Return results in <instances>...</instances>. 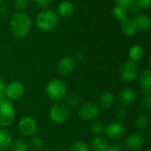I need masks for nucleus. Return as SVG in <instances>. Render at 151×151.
Masks as SVG:
<instances>
[{"label":"nucleus","instance_id":"obj_1","mask_svg":"<svg viewBox=\"0 0 151 151\" xmlns=\"http://www.w3.org/2000/svg\"><path fill=\"white\" fill-rule=\"evenodd\" d=\"M32 21L30 17L22 12H15L10 19L9 29L12 35L17 38L26 37L31 31Z\"/></svg>","mask_w":151,"mask_h":151},{"label":"nucleus","instance_id":"obj_2","mask_svg":"<svg viewBox=\"0 0 151 151\" xmlns=\"http://www.w3.org/2000/svg\"><path fill=\"white\" fill-rule=\"evenodd\" d=\"M58 24V15L52 9H43L35 17V25L41 31L50 32Z\"/></svg>","mask_w":151,"mask_h":151},{"label":"nucleus","instance_id":"obj_3","mask_svg":"<svg viewBox=\"0 0 151 151\" xmlns=\"http://www.w3.org/2000/svg\"><path fill=\"white\" fill-rule=\"evenodd\" d=\"M67 88L65 83L59 79L51 80L46 87V94L48 97L55 102H58L66 97Z\"/></svg>","mask_w":151,"mask_h":151},{"label":"nucleus","instance_id":"obj_4","mask_svg":"<svg viewBox=\"0 0 151 151\" xmlns=\"http://www.w3.org/2000/svg\"><path fill=\"white\" fill-rule=\"evenodd\" d=\"M15 118V110L10 100L0 99V127L10 126Z\"/></svg>","mask_w":151,"mask_h":151},{"label":"nucleus","instance_id":"obj_5","mask_svg":"<svg viewBox=\"0 0 151 151\" xmlns=\"http://www.w3.org/2000/svg\"><path fill=\"white\" fill-rule=\"evenodd\" d=\"M69 109L66 104H56L50 110V119L56 124H61L67 120L69 117Z\"/></svg>","mask_w":151,"mask_h":151},{"label":"nucleus","instance_id":"obj_6","mask_svg":"<svg viewBox=\"0 0 151 151\" xmlns=\"http://www.w3.org/2000/svg\"><path fill=\"white\" fill-rule=\"evenodd\" d=\"M119 74L120 78L127 82H130L135 80L138 74V66L136 63L131 60L126 61L124 64H122L119 69Z\"/></svg>","mask_w":151,"mask_h":151},{"label":"nucleus","instance_id":"obj_7","mask_svg":"<svg viewBox=\"0 0 151 151\" xmlns=\"http://www.w3.org/2000/svg\"><path fill=\"white\" fill-rule=\"evenodd\" d=\"M100 113V107L94 102H88L81 105L79 110V116L83 120H93Z\"/></svg>","mask_w":151,"mask_h":151},{"label":"nucleus","instance_id":"obj_8","mask_svg":"<svg viewBox=\"0 0 151 151\" xmlns=\"http://www.w3.org/2000/svg\"><path fill=\"white\" fill-rule=\"evenodd\" d=\"M24 92V85L18 81H14L10 84L6 85L4 89V96L8 100H18L22 97Z\"/></svg>","mask_w":151,"mask_h":151},{"label":"nucleus","instance_id":"obj_9","mask_svg":"<svg viewBox=\"0 0 151 151\" xmlns=\"http://www.w3.org/2000/svg\"><path fill=\"white\" fill-rule=\"evenodd\" d=\"M19 132L25 136H33L38 129L36 121L31 117H24L19 122Z\"/></svg>","mask_w":151,"mask_h":151},{"label":"nucleus","instance_id":"obj_10","mask_svg":"<svg viewBox=\"0 0 151 151\" xmlns=\"http://www.w3.org/2000/svg\"><path fill=\"white\" fill-rule=\"evenodd\" d=\"M104 132H105L107 137H109L110 139H111V140H119V139L122 138L125 135L126 127L120 123L112 122V123L109 124L104 128Z\"/></svg>","mask_w":151,"mask_h":151},{"label":"nucleus","instance_id":"obj_11","mask_svg":"<svg viewBox=\"0 0 151 151\" xmlns=\"http://www.w3.org/2000/svg\"><path fill=\"white\" fill-rule=\"evenodd\" d=\"M75 68V61L70 57H63L57 64V70L61 75L71 74Z\"/></svg>","mask_w":151,"mask_h":151},{"label":"nucleus","instance_id":"obj_12","mask_svg":"<svg viewBox=\"0 0 151 151\" xmlns=\"http://www.w3.org/2000/svg\"><path fill=\"white\" fill-rule=\"evenodd\" d=\"M145 142V139L143 135L141 134H133L130 136H128L125 142V145L127 149L132 151L140 150Z\"/></svg>","mask_w":151,"mask_h":151},{"label":"nucleus","instance_id":"obj_13","mask_svg":"<svg viewBox=\"0 0 151 151\" xmlns=\"http://www.w3.org/2000/svg\"><path fill=\"white\" fill-rule=\"evenodd\" d=\"M120 29L125 35L129 37L134 36L136 33L139 31L134 18H127L125 20H123L120 25Z\"/></svg>","mask_w":151,"mask_h":151},{"label":"nucleus","instance_id":"obj_14","mask_svg":"<svg viewBox=\"0 0 151 151\" xmlns=\"http://www.w3.org/2000/svg\"><path fill=\"white\" fill-rule=\"evenodd\" d=\"M142 91L145 96H150L151 93V71L150 69L142 70L140 76Z\"/></svg>","mask_w":151,"mask_h":151},{"label":"nucleus","instance_id":"obj_15","mask_svg":"<svg viewBox=\"0 0 151 151\" xmlns=\"http://www.w3.org/2000/svg\"><path fill=\"white\" fill-rule=\"evenodd\" d=\"M136 98H137V93L132 88H126L122 89L119 94V99L120 103L125 105H128L134 103Z\"/></svg>","mask_w":151,"mask_h":151},{"label":"nucleus","instance_id":"obj_16","mask_svg":"<svg viewBox=\"0 0 151 151\" xmlns=\"http://www.w3.org/2000/svg\"><path fill=\"white\" fill-rule=\"evenodd\" d=\"M74 12V5L70 1H62L58 5V12L57 14L62 18L71 17Z\"/></svg>","mask_w":151,"mask_h":151},{"label":"nucleus","instance_id":"obj_17","mask_svg":"<svg viewBox=\"0 0 151 151\" xmlns=\"http://www.w3.org/2000/svg\"><path fill=\"white\" fill-rule=\"evenodd\" d=\"M115 103V96L111 91L104 92L99 97V104L100 107L105 111L110 110Z\"/></svg>","mask_w":151,"mask_h":151},{"label":"nucleus","instance_id":"obj_18","mask_svg":"<svg viewBox=\"0 0 151 151\" xmlns=\"http://www.w3.org/2000/svg\"><path fill=\"white\" fill-rule=\"evenodd\" d=\"M134 19L137 25L138 30L146 32L150 29L151 19L149 15H147L145 13H139Z\"/></svg>","mask_w":151,"mask_h":151},{"label":"nucleus","instance_id":"obj_19","mask_svg":"<svg viewBox=\"0 0 151 151\" xmlns=\"http://www.w3.org/2000/svg\"><path fill=\"white\" fill-rule=\"evenodd\" d=\"M144 54H145V51H144L143 47L139 44H135L132 46L128 51V57L130 60L134 63L141 61L144 58Z\"/></svg>","mask_w":151,"mask_h":151},{"label":"nucleus","instance_id":"obj_20","mask_svg":"<svg viewBox=\"0 0 151 151\" xmlns=\"http://www.w3.org/2000/svg\"><path fill=\"white\" fill-rule=\"evenodd\" d=\"M12 142V134L4 128H0V150L8 149Z\"/></svg>","mask_w":151,"mask_h":151},{"label":"nucleus","instance_id":"obj_21","mask_svg":"<svg viewBox=\"0 0 151 151\" xmlns=\"http://www.w3.org/2000/svg\"><path fill=\"white\" fill-rule=\"evenodd\" d=\"M109 144L102 137H96L91 141V149L93 151H107Z\"/></svg>","mask_w":151,"mask_h":151},{"label":"nucleus","instance_id":"obj_22","mask_svg":"<svg viewBox=\"0 0 151 151\" xmlns=\"http://www.w3.org/2000/svg\"><path fill=\"white\" fill-rule=\"evenodd\" d=\"M112 15L118 21L122 22L128 18V9L119 5H116L112 10Z\"/></svg>","mask_w":151,"mask_h":151},{"label":"nucleus","instance_id":"obj_23","mask_svg":"<svg viewBox=\"0 0 151 151\" xmlns=\"http://www.w3.org/2000/svg\"><path fill=\"white\" fill-rule=\"evenodd\" d=\"M150 125V119L147 115L145 114H140L135 119V126L141 130V131H146Z\"/></svg>","mask_w":151,"mask_h":151},{"label":"nucleus","instance_id":"obj_24","mask_svg":"<svg viewBox=\"0 0 151 151\" xmlns=\"http://www.w3.org/2000/svg\"><path fill=\"white\" fill-rule=\"evenodd\" d=\"M28 146L23 140H16L11 144V151H27Z\"/></svg>","mask_w":151,"mask_h":151},{"label":"nucleus","instance_id":"obj_25","mask_svg":"<svg viewBox=\"0 0 151 151\" xmlns=\"http://www.w3.org/2000/svg\"><path fill=\"white\" fill-rule=\"evenodd\" d=\"M91 133L95 135H100L104 132V126L100 121H95L90 127Z\"/></svg>","mask_w":151,"mask_h":151},{"label":"nucleus","instance_id":"obj_26","mask_svg":"<svg viewBox=\"0 0 151 151\" xmlns=\"http://www.w3.org/2000/svg\"><path fill=\"white\" fill-rule=\"evenodd\" d=\"M69 151H88V147L85 142L78 141L70 147Z\"/></svg>","mask_w":151,"mask_h":151},{"label":"nucleus","instance_id":"obj_27","mask_svg":"<svg viewBox=\"0 0 151 151\" xmlns=\"http://www.w3.org/2000/svg\"><path fill=\"white\" fill-rule=\"evenodd\" d=\"M114 2L116 5H119L129 10L135 6L136 0H114Z\"/></svg>","mask_w":151,"mask_h":151},{"label":"nucleus","instance_id":"obj_28","mask_svg":"<svg viewBox=\"0 0 151 151\" xmlns=\"http://www.w3.org/2000/svg\"><path fill=\"white\" fill-rule=\"evenodd\" d=\"M31 4V0H13V5L18 10H25Z\"/></svg>","mask_w":151,"mask_h":151},{"label":"nucleus","instance_id":"obj_29","mask_svg":"<svg viewBox=\"0 0 151 151\" xmlns=\"http://www.w3.org/2000/svg\"><path fill=\"white\" fill-rule=\"evenodd\" d=\"M66 103H67V104H68L70 107L75 108V107H77V106L79 105V104H80V98H79L77 96H75V95H73V94H71V95H69V96L66 97Z\"/></svg>","mask_w":151,"mask_h":151},{"label":"nucleus","instance_id":"obj_30","mask_svg":"<svg viewBox=\"0 0 151 151\" xmlns=\"http://www.w3.org/2000/svg\"><path fill=\"white\" fill-rule=\"evenodd\" d=\"M30 144L34 149L40 150L43 145V140L42 139V137L35 135V136L32 137V139L30 140Z\"/></svg>","mask_w":151,"mask_h":151},{"label":"nucleus","instance_id":"obj_31","mask_svg":"<svg viewBox=\"0 0 151 151\" xmlns=\"http://www.w3.org/2000/svg\"><path fill=\"white\" fill-rule=\"evenodd\" d=\"M135 5L142 10H147L150 7L151 0H136Z\"/></svg>","mask_w":151,"mask_h":151},{"label":"nucleus","instance_id":"obj_32","mask_svg":"<svg viewBox=\"0 0 151 151\" xmlns=\"http://www.w3.org/2000/svg\"><path fill=\"white\" fill-rule=\"evenodd\" d=\"M53 0H35L36 6L40 9H47L52 3Z\"/></svg>","mask_w":151,"mask_h":151},{"label":"nucleus","instance_id":"obj_33","mask_svg":"<svg viewBox=\"0 0 151 151\" xmlns=\"http://www.w3.org/2000/svg\"><path fill=\"white\" fill-rule=\"evenodd\" d=\"M116 116L118 118V119L119 120H125L127 118V112L125 109L123 108H119L116 111Z\"/></svg>","mask_w":151,"mask_h":151},{"label":"nucleus","instance_id":"obj_34","mask_svg":"<svg viewBox=\"0 0 151 151\" xmlns=\"http://www.w3.org/2000/svg\"><path fill=\"white\" fill-rule=\"evenodd\" d=\"M142 106L145 110L150 111L151 109V97L150 96H145V98L142 101Z\"/></svg>","mask_w":151,"mask_h":151},{"label":"nucleus","instance_id":"obj_35","mask_svg":"<svg viewBox=\"0 0 151 151\" xmlns=\"http://www.w3.org/2000/svg\"><path fill=\"white\" fill-rule=\"evenodd\" d=\"M6 84L3 78H0V99L4 98V89H5Z\"/></svg>","mask_w":151,"mask_h":151},{"label":"nucleus","instance_id":"obj_36","mask_svg":"<svg viewBox=\"0 0 151 151\" xmlns=\"http://www.w3.org/2000/svg\"><path fill=\"white\" fill-rule=\"evenodd\" d=\"M122 150H123V146L121 145V143H116L114 145L109 146L107 151H122Z\"/></svg>","mask_w":151,"mask_h":151},{"label":"nucleus","instance_id":"obj_37","mask_svg":"<svg viewBox=\"0 0 151 151\" xmlns=\"http://www.w3.org/2000/svg\"><path fill=\"white\" fill-rule=\"evenodd\" d=\"M2 1H3V0H0V4H1V3H2Z\"/></svg>","mask_w":151,"mask_h":151},{"label":"nucleus","instance_id":"obj_38","mask_svg":"<svg viewBox=\"0 0 151 151\" xmlns=\"http://www.w3.org/2000/svg\"><path fill=\"white\" fill-rule=\"evenodd\" d=\"M0 151H5V150H0Z\"/></svg>","mask_w":151,"mask_h":151},{"label":"nucleus","instance_id":"obj_39","mask_svg":"<svg viewBox=\"0 0 151 151\" xmlns=\"http://www.w3.org/2000/svg\"><path fill=\"white\" fill-rule=\"evenodd\" d=\"M42 151H48V150H42Z\"/></svg>","mask_w":151,"mask_h":151}]
</instances>
